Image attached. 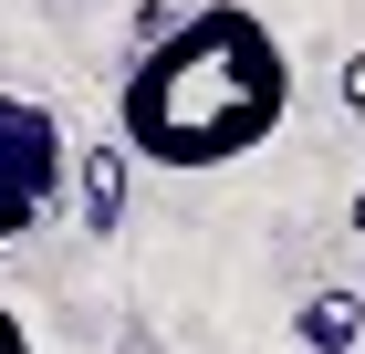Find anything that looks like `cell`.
<instances>
[{
  "mask_svg": "<svg viewBox=\"0 0 365 354\" xmlns=\"http://www.w3.org/2000/svg\"><path fill=\"white\" fill-rule=\"evenodd\" d=\"M282 105H292V63L272 21L240 0H209L178 31H157L146 63L125 73V146L157 167H230L272 146Z\"/></svg>",
  "mask_w": 365,
  "mask_h": 354,
  "instance_id": "1",
  "label": "cell"
},
{
  "mask_svg": "<svg viewBox=\"0 0 365 354\" xmlns=\"http://www.w3.org/2000/svg\"><path fill=\"white\" fill-rule=\"evenodd\" d=\"M63 198V115L31 94H0V240L42 229Z\"/></svg>",
  "mask_w": 365,
  "mask_h": 354,
  "instance_id": "2",
  "label": "cell"
},
{
  "mask_svg": "<svg viewBox=\"0 0 365 354\" xmlns=\"http://www.w3.org/2000/svg\"><path fill=\"white\" fill-rule=\"evenodd\" d=\"M292 333H303L313 354H355V344H365V302H355V292H313Z\"/></svg>",
  "mask_w": 365,
  "mask_h": 354,
  "instance_id": "3",
  "label": "cell"
},
{
  "mask_svg": "<svg viewBox=\"0 0 365 354\" xmlns=\"http://www.w3.org/2000/svg\"><path fill=\"white\" fill-rule=\"evenodd\" d=\"M84 219H94V229L125 219V146H94V157H84Z\"/></svg>",
  "mask_w": 365,
  "mask_h": 354,
  "instance_id": "4",
  "label": "cell"
},
{
  "mask_svg": "<svg viewBox=\"0 0 365 354\" xmlns=\"http://www.w3.org/2000/svg\"><path fill=\"white\" fill-rule=\"evenodd\" d=\"M344 115H355V125H365V53L344 63Z\"/></svg>",
  "mask_w": 365,
  "mask_h": 354,
  "instance_id": "5",
  "label": "cell"
},
{
  "mask_svg": "<svg viewBox=\"0 0 365 354\" xmlns=\"http://www.w3.org/2000/svg\"><path fill=\"white\" fill-rule=\"evenodd\" d=\"M0 354H31V333H21V313H0Z\"/></svg>",
  "mask_w": 365,
  "mask_h": 354,
  "instance_id": "6",
  "label": "cell"
},
{
  "mask_svg": "<svg viewBox=\"0 0 365 354\" xmlns=\"http://www.w3.org/2000/svg\"><path fill=\"white\" fill-rule=\"evenodd\" d=\"M355 229H365V198H355Z\"/></svg>",
  "mask_w": 365,
  "mask_h": 354,
  "instance_id": "7",
  "label": "cell"
}]
</instances>
